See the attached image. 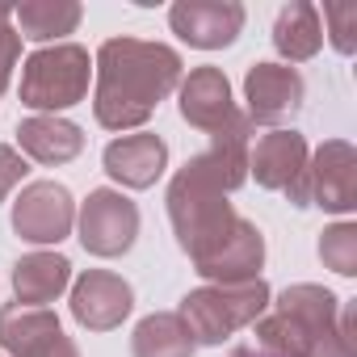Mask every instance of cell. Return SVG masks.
<instances>
[{"label": "cell", "mask_w": 357, "mask_h": 357, "mask_svg": "<svg viewBox=\"0 0 357 357\" xmlns=\"http://www.w3.org/2000/svg\"><path fill=\"white\" fill-rule=\"evenodd\" d=\"M307 139L298 130H269L257 139V147L248 151V172L257 176L261 190H273V194H286L290 206H311L307 198Z\"/></svg>", "instance_id": "obj_6"}, {"label": "cell", "mask_w": 357, "mask_h": 357, "mask_svg": "<svg viewBox=\"0 0 357 357\" xmlns=\"http://www.w3.org/2000/svg\"><path fill=\"white\" fill-rule=\"evenodd\" d=\"M248 151H252V122L244 109H231V118L219 130H211V147L198 160L227 194H236L248 181Z\"/></svg>", "instance_id": "obj_15"}, {"label": "cell", "mask_w": 357, "mask_h": 357, "mask_svg": "<svg viewBox=\"0 0 357 357\" xmlns=\"http://www.w3.org/2000/svg\"><path fill=\"white\" fill-rule=\"evenodd\" d=\"M76 227V202L59 181H30L13 202V231L26 244H59Z\"/></svg>", "instance_id": "obj_9"}, {"label": "cell", "mask_w": 357, "mask_h": 357, "mask_svg": "<svg viewBox=\"0 0 357 357\" xmlns=\"http://www.w3.org/2000/svg\"><path fill=\"white\" fill-rule=\"evenodd\" d=\"M97 89L93 114L105 130L147 126L160 101L181 84V55L164 43L143 38H105L93 59Z\"/></svg>", "instance_id": "obj_1"}, {"label": "cell", "mask_w": 357, "mask_h": 357, "mask_svg": "<svg viewBox=\"0 0 357 357\" xmlns=\"http://www.w3.org/2000/svg\"><path fill=\"white\" fill-rule=\"evenodd\" d=\"M168 223H172V236L181 244V252L190 261L206 257L219 240L231 236V227L240 223L236 206L227 202V190L206 172V164L194 155L185 160V168L172 176L168 185Z\"/></svg>", "instance_id": "obj_3"}, {"label": "cell", "mask_w": 357, "mask_h": 357, "mask_svg": "<svg viewBox=\"0 0 357 357\" xmlns=\"http://www.w3.org/2000/svg\"><path fill=\"white\" fill-rule=\"evenodd\" d=\"M34 357H80V349H76V340H72V336H63V332H59V336H55L51 344H43Z\"/></svg>", "instance_id": "obj_27"}, {"label": "cell", "mask_w": 357, "mask_h": 357, "mask_svg": "<svg viewBox=\"0 0 357 357\" xmlns=\"http://www.w3.org/2000/svg\"><path fill=\"white\" fill-rule=\"evenodd\" d=\"M26 172H30L26 155H22L17 147H9V143H0V202H5V198L26 181Z\"/></svg>", "instance_id": "obj_26"}, {"label": "cell", "mask_w": 357, "mask_h": 357, "mask_svg": "<svg viewBox=\"0 0 357 357\" xmlns=\"http://www.w3.org/2000/svg\"><path fill=\"white\" fill-rule=\"evenodd\" d=\"M273 294L269 282H240V286H198L181 298L176 315H181L185 332L194 336V344H223L231 332L257 324L269 311Z\"/></svg>", "instance_id": "obj_4"}, {"label": "cell", "mask_w": 357, "mask_h": 357, "mask_svg": "<svg viewBox=\"0 0 357 357\" xmlns=\"http://www.w3.org/2000/svg\"><path fill=\"white\" fill-rule=\"evenodd\" d=\"M303 97H307V84H303L298 68H290V63H252L244 76L248 122L282 130V122H290L303 109Z\"/></svg>", "instance_id": "obj_10"}, {"label": "cell", "mask_w": 357, "mask_h": 357, "mask_svg": "<svg viewBox=\"0 0 357 357\" xmlns=\"http://www.w3.org/2000/svg\"><path fill=\"white\" fill-rule=\"evenodd\" d=\"M231 357H269V353H261V349H257V344H248V349H236V353H231Z\"/></svg>", "instance_id": "obj_28"}, {"label": "cell", "mask_w": 357, "mask_h": 357, "mask_svg": "<svg viewBox=\"0 0 357 357\" xmlns=\"http://www.w3.org/2000/svg\"><path fill=\"white\" fill-rule=\"evenodd\" d=\"M261 269H265V236H261V227L248 223V219H240L227 240H219L206 257L194 261V273H202L211 286L257 282Z\"/></svg>", "instance_id": "obj_13"}, {"label": "cell", "mask_w": 357, "mask_h": 357, "mask_svg": "<svg viewBox=\"0 0 357 357\" xmlns=\"http://www.w3.org/2000/svg\"><path fill=\"white\" fill-rule=\"evenodd\" d=\"M17 59H22V34L13 26V5H0V97L13 80Z\"/></svg>", "instance_id": "obj_24"}, {"label": "cell", "mask_w": 357, "mask_h": 357, "mask_svg": "<svg viewBox=\"0 0 357 357\" xmlns=\"http://www.w3.org/2000/svg\"><path fill=\"white\" fill-rule=\"evenodd\" d=\"M273 47L286 63H307L319 55L324 47V26H319V9L311 0H290L273 22Z\"/></svg>", "instance_id": "obj_20"}, {"label": "cell", "mask_w": 357, "mask_h": 357, "mask_svg": "<svg viewBox=\"0 0 357 357\" xmlns=\"http://www.w3.org/2000/svg\"><path fill=\"white\" fill-rule=\"evenodd\" d=\"M244 5L240 0H176L168 9L172 34L198 47V51H223L244 30Z\"/></svg>", "instance_id": "obj_11"}, {"label": "cell", "mask_w": 357, "mask_h": 357, "mask_svg": "<svg viewBox=\"0 0 357 357\" xmlns=\"http://www.w3.org/2000/svg\"><path fill=\"white\" fill-rule=\"evenodd\" d=\"M194 336L185 332L176 311H151L135 324L130 353L135 357H194Z\"/></svg>", "instance_id": "obj_21"}, {"label": "cell", "mask_w": 357, "mask_h": 357, "mask_svg": "<svg viewBox=\"0 0 357 357\" xmlns=\"http://www.w3.org/2000/svg\"><path fill=\"white\" fill-rule=\"evenodd\" d=\"M76 231H80L84 252L114 261L130 252L139 240V206L122 190H93L84 206L76 211Z\"/></svg>", "instance_id": "obj_7"}, {"label": "cell", "mask_w": 357, "mask_h": 357, "mask_svg": "<svg viewBox=\"0 0 357 357\" xmlns=\"http://www.w3.org/2000/svg\"><path fill=\"white\" fill-rule=\"evenodd\" d=\"M101 168L109 172V181H118L122 190H151L164 176V168H168V143L160 135H151V130L122 135V139L105 143Z\"/></svg>", "instance_id": "obj_14"}, {"label": "cell", "mask_w": 357, "mask_h": 357, "mask_svg": "<svg viewBox=\"0 0 357 357\" xmlns=\"http://www.w3.org/2000/svg\"><path fill=\"white\" fill-rule=\"evenodd\" d=\"M63 328H59V315L51 307H22V303L0 307V349L9 357H34Z\"/></svg>", "instance_id": "obj_19"}, {"label": "cell", "mask_w": 357, "mask_h": 357, "mask_svg": "<svg viewBox=\"0 0 357 357\" xmlns=\"http://www.w3.org/2000/svg\"><path fill=\"white\" fill-rule=\"evenodd\" d=\"M72 282V261L59 252H30L13 265V294L22 307H47L55 303Z\"/></svg>", "instance_id": "obj_18"}, {"label": "cell", "mask_w": 357, "mask_h": 357, "mask_svg": "<svg viewBox=\"0 0 357 357\" xmlns=\"http://www.w3.org/2000/svg\"><path fill=\"white\" fill-rule=\"evenodd\" d=\"M89 76H93V59L84 47L76 43H55L34 51L22 63V105L38 109V114H59L72 109L89 97Z\"/></svg>", "instance_id": "obj_5"}, {"label": "cell", "mask_w": 357, "mask_h": 357, "mask_svg": "<svg viewBox=\"0 0 357 357\" xmlns=\"http://www.w3.org/2000/svg\"><path fill=\"white\" fill-rule=\"evenodd\" d=\"M324 22L332 26V47L340 55H353L357 51V5H328Z\"/></svg>", "instance_id": "obj_25"}, {"label": "cell", "mask_w": 357, "mask_h": 357, "mask_svg": "<svg viewBox=\"0 0 357 357\" xmlns=\"http://www.w3.org/2000/svg\"><path fill=\"white\" fill-rule=\"evenodd\" d=\"M80 17H84V9L76 0H22L13 9L17 34L30 43H55V38L72 34L80 26Z\"/></svg>", "instance_id": "obj_22"}, {"label": "cell", "mask_w": 357, "mask_h": 357, "mask_svg": "<svg viewBox=\"0 0 357 357\" xmlns=\"http://www.w3.org/2000/svg\"><path fill=\"white\" fill-rule=\"evenodd\" d=\"M319 261L340 273V278H357V223H332L319 236Z\"/></svg>", "instance_id": "obj_23"}, {"label": "cell", "mask_w": 357, "mask_h": 357, "mask_svg": "<svg viewBox=\"0 0 357 357\" xmlns=\"http://www.w3.org/2000/svg\"><path fill=\"white\" fill-rule=\"evenodd\" d=\"M17 143H22V155L38 164H68L84 151V130L59 114H34L17 122Z\"/></svg>", "instance_id": "obj_17"}, {"label": "cell", "mask_w": 357, "mask_h": 357, "mask_svg": "<svg viewBox=\"0 0 357 357\" xmlns=\"http://www.w3.org/2000/svg\"><path fill=\"white\" fill-rule=\"evenodd\" d=\"M176 97H181V118L194 126V130H219L236 101H231V84L219 68H194L181 84H176Z\"/></svg>", "instance_id": "obj_16"}, {"label": "cell", "mask_w": 357, "mask_h": 357, "mask_svg": "<svg viewBox=\"0 0 357 357\" xmlns=\"http://www.w3.org/2000/svg\"><path fill=\"white\" fill-rule=\"evenodd\" d=\"M135 307V290L126 278L109 269H84L72 286V319L89 332H114Z\"/></svg>", "instance_id": "obj_12"}, {"label": "cell", "mask_w": 357, "mask_h": 357, "mask_svg": "<svg viewBox=\"0 0 357 357\" xmlns=\"http://www.w3.org/2000/svg\"><path fill=\"white\" fill-rule=\"evenodd\" d=\"M307 198L328 215L357 211V151L349 139H328L307 160Z\"/></svg>", "instance_id": "obj_8"}, {"label": "cell", "mask_w": 357, "mask_h": 357, "mask_svg": "<svg viewBox=\"0 0 357 357\" xmlns=\"http://www.w3.org/2000/svg\"><path fill=\"white\" fill-rule=\"evenodd\" d=\"M252 328L257 349L269 357H357V307L340 303L328 286L294 282L269 303Z\"/></svg>", "instance_id": "obj_2"}]
</instances>
